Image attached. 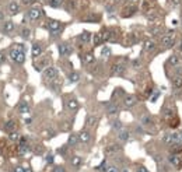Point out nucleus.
Wrapping results in <instances>:
<instances>
[{"label":"nucleus","mask_w":182,"mask_h":172,"mask_svg":"<svg viewBox=\"0 0 182 172\" xmlns=\"http://www.w3.org/2000/svg\"><path fill=\"white\" fill-rule=\"evenodd\" d=\"M46 28L49 30L52 36H58L59 34L63 31V24L59 21H55V20H51V21L48 23V25H46Z\"/></svg>","instance_id":"3"},{"label":"nucleus","mask_w":182,"mask_h":172,"mask_svg":"<svg viewBox=\"0 0 182 172\" xmlns=\"http://www.w3.org/2000/svg\"><path fill=\"white\" fill-rule=\"evenodd\" d=\"M31 121H32L31 118H27V119H25V123H31Z\"/></svg>","instance_id":"54"},{"label":"nucleus","mask_w":182,"mask_h":172,"mask_svg":"<svg viewBox=\"0 0 182 172\" xmlns=\"http://www.w3.org/2000/svg\"><path fill=\"white\" fill-rule=\"evenodd\" d=\"M168 64L170 66H179L181 64V59H179L178 55H172V56H170V59H168Z\"/></svg>","instance_id":"22"},{"label":"nucleus","mask_w":182,"mask_h":172,"mask_svg":"<svg viewBox=\"0 0 182 172\" xmlns=\"http://www.w3.org/2000/svg\"><path fill=\"white\" fill-rule=\"evenodd\" d=\"M48 3H49V6H51V7H53V9H58V7L62 6V0H49Z\"/></svg>","instance_id":"38"},{"label":"nucleus","mask_w":182,"mask_h":172,"mask_svg":"<svg viewBox=\"0 0 182 172\" xmlns=\"http://www.w3.org/2000/svg\"><path fill=\"white\" fill-rule=\"evenodd\" d=\"M140 122H142V125H144V126H151L153 118L150 116V115H143L142 118H140Z\"/></svg>","instance_id":"27"},{"label":"nucleus","mask_w":182,"mask_h":172,"mask_svg":"<svg viewBox=\"0 0 182 172\" xmlns=\"http://www.w3.org/2000/svg\"><path fill=\"white\" fill-rule=\"evenodd\" d=\"M101 56L102 57H109L111 56V48H109V46H104L102 51H101Z\"/></svg>","instance_id":"37"},{"label":"nucleus","mask_w":182,"mask_h":172,"mask_svg":"<svg viewBox=\"0 0 182 172\" xmlns=\"http://www.w3.org/2000/svg\"><path fill=\"white\" fill-rule=\"evenodd\" d=\"M4 60H6V55H4L3 52H0V64L3 63Z\"/></svg>","instance_id":"50"},{"label":"nucleus","mask_w":182,"mask_h":172,"mask_svg":"<svg viewBox=\"0 0 182 172\" xmlns=\"http://www.w3.org/2000/svg\"><path fill=\"white\" fill-rule=\"evenodd\" d=\"M121 172H129V169H126V168H125V169H122Z\"/></svg>","instance_id":"56"},{"label":"nucleus","mask_w":182,"mask_h":172,"mask_svg":"<svg viewBox=\"0 0 182 172\" xmlns=\"http://www.w3.org/2000/svg\"><path fill=\"white\" fill-rule=\"evenodd\" d=\"M15 127H17V123H15L14 121H9V122H6V125H4V129L10 133L15 132Z\"/></svg>","instance_id":"29"},{"label":"nucleus","mask_w":182,"mask_h":172,"mask_svg":"<svg viewBox=\"0 0 182 172\" xmlns=\"http://www.w3.org/2000/svg\"><path fill=\"white\" fill-rule=\"evenodd\" d=\"M52 172H66V169L63 168V166H60V165H58V166H55L53 169H52Z\"/></svg>","instance_id":"43"},{"label":"nucleus","mask_w":182,"mask_h":172,"mask_svg":"<svg viewBox=\"0 0 182 172\" xmlns=\"http://www.w3.org/2000/svg\"><path fill=\"white\" fill-rule=\"evenodd\" d=\"M118 139H119V141L126 143L127 140L130 139V133L127 132V130H121V132H118Z\"/></svg>","instance_id":"20"},{"label":"nucleus","mask_w":182,"mask_h":172,"mask_svg":"<svg viewBox=\"0 0 182 172\" xmlns=\"http://www.w3.org/2000/svg\"><path fill=\"white\" fill-rule=\"evenodd\" d=\"M46 162H48V164H52V162H53V155H52V154H48V155H46Z\"/></svg>","instance_id":"49"},{"label":"nucleus","mask_w":182,"mask_h":172,"mask_svg":"<svg viewBox=\"0 0 182 172\" xmlns=\"http://www.w3.org/2000/svg\"><path fill=\"white\" fill-rule=\"evenodd\" d=\"M168 164L171 166H174L175 169L182 168V157L181 155H176V154H170L168 157Z\"/></svg>","instance_id":"8"},{"label":"nucleus","mask_w":182,"mask_h":172,"mask_svg":"<svg viewBox=\"0 0 182 172\" xmlns=\"http://www.w3.org/2000/svg\"><path fill=\"white\" fill-rule=\"evenodd\" d=\"M150 9V3H149V2H146V3H144V10H149Z\"/></svg>","instance_id":"53"},{"label":"nucleus","mask_w":182,"mask_h":172,"mask_svg":"<svg viewBox=\"0 0 182 172\" xmlns=\"http://www.w3.org/2000/svg\"><path fill=\"white\" fill-rule=\"evenodd\" d=\"M77 143H80L79 134H73L72 133V134L69 136V139H67V145H69V147H74Z\"/></svg>","instance_id":"21"},{"label":"nucleus","mask_w":182,"mask_h":172,"mask_svg":"<svg viewBox=\"0 0 182 172\" xmlns=\"http://www.w3.org/2000/svg\"><path fill=\"white\" fill-rule=\"evenodd\" d=\"M80 80V74L77 72H72L69 74V81L70 83H77Z\"/></svg>","instance_id":"33"},{"label":"nucleus","mask_w":182,"mask_h":172,"mask_svg":"<svg viewBox=\"0 0 182 172\" xmlns=\"http://www.w3.org/2000/svg\"><path fill=\"white\" fill-rule=\"evenodd\" d=\"M168 123H170V126L171 127H176L179 125V119H178V116H174V118H171L170 121H168Z\"/></svg>","instance_id":"40"},{"label":"nucleus","mask_w":182,"mask_h":172,"mask_svg":"<svg viewBox=\"0 0 182 172\" xmlns=\"http://www.w3.org/2000/svg\"><path fill=\"white\" fill-rule=\"evenodd\" d=\"M136 104H137V98L134 97V95H132V94H129V95H126V97L123 98V105L126 106V108H133Z\"/></svg>","instance_id":"10"},{"label":"nucleus","mask_w":182,"mask_h":172,"mask_svg":"<svg viewBox=\"0 0 182 172\" xmlns=\"http://www.w3.org/2000/svg\"><path fill=\"white\" fill-rule=\"evenodd\" d=\"M155 48H157V43H155L153 39H146L144 41V51L146 52H153Z\"/></svg>","instance_id":"18"},{"label":"nucleus","mask_w":182,"mask_h":172,"mask_svg":"<svg viewBox=\"0 0 182 172\" xmlns=\"http://www.w3.org/2000/svg\"><path fill=\"white\" fill-rule=\"evenodd\" d=\"M150 32H151L154 36H158V35H161V34H163V28H161L160 25H155V27H151Z\"/></svg>","instance_id":"34"},{"label":"nucleus","mask_w":182,"mask_h":172,"mask_svg":"<svg viewBox=\"0 0 182 172\" xmlns=\"http://www.w3.org/2000/svg\"><path fill=\"white\" fill-rule=\"evenodd\" d=\"M3 20H4V13L0 10V21H3Z\"/></svg>","instance_id":"52"},{"label":"nucleus","mask_w":182,"mask_h":172,"mask_svg":"<svg viewBox=\"0 0 182 172\" xmlns=\"http://www.w3.org/2000/svg\"><path fill=\"white\" fill-rule=\"evenodd\" d=\"M132 66H133L134 69L142 67V60H140V59H133V60H132Z\"/></svg>","instance_id":"42"},{"label":"nucleus","mask_w":182,"mask_h":172,"mask_svg":"<svg viewBox=\"0 0 182 172\" xmlns=\"http://www.w3.org/2000/svg\"><path fill=\"white\" fill-rule=\"evenodd\" d=\"M79 41L81 43H87V42H90L91 41V34L88 32V31H84V32L81 34V35L79 36Z\"/></svg>","instance_id":"26"},{"label":"nucleus","mask_w":182,"mask_h":172,"mask_svg":"<svg viewBox=\"0 0 182 172\" xmlns=\"http://www.w3.org/2000/svg\"><path fill=\"white\" fill-rule=\"evenodd\" d=\"M9 10H10V13H11V14H17V13L20 11V4H18L17 2H10Z\"/></svg>","instance_id":"28"},{"label":"nucleus","mask_w":182,"mask_h":172,"mask_svg":"<svg viewBox=\"0 0 182 172\" xmlns=\"http://www.w3.org/2000/svg\"><path fill=\"white\" fill-rule=\"evenodd\" d=\"M158 97H160V92H154V95H151V97H150V101H151V102H155V101L158 100Z\"/></svg>","instance_id":"45"},{"label":"nucleus","mask_w":182,"mask_h":172,"mask_svg":"<svg viewBox=\"0 0 182 172\" xmlns=\"http://www.w3.org/2000/svg\"><path fill=\"white\" fill-rule=\"evenodd\" d=\"M125 63H126L125 60H121V62H116V63H114L112 66H111V73H112L114 76H115V74H123V72L126 70V66H125Z\"/></svg>","instance_id":"7"},{"label":"nucleus","mask_w":182,"mask_h":172,"mask_svg":"<svg viewBox=\"0 0 182 172\" xmlns=\"http://www.w3.org/2000/svg\"><path fill=\"white\" fill-rule=\"evenodd\" d=\"M105 172H121V169H119L116 165H108Z\"/></svg>","instance_id":"41"},{"label":"nucleus","mask_w":182,"mask_h":172,"mask_svg":"<svg viewBox=\"0 0 182 172\" xmlns=\"http://www.w3.org/2000/svg\"><path fill=\"white\" fill-rule=\"evenodd\" d=\"M30 111H31V108L27 102H21L18 105V112H20V113L25 115V113H30Z\"/></svg>","instance_id":"24"},{"label":"nucleus","mask_w":182,"mask_h":172,"mask_svg":"<svg viewBox=\"0 0 182 172\" xmlns=\"http://www.w3.org/2000/svg\"><path fill=\"white\" fill-rule=\"evenodd\" d=\"M83 60H84L85 64H93V63H95V56H94V53H91V52H85V53L83 55Z\"/></svg>","instance_id":"16"},{"label":"nucleus","mask_w":182,"mask_h":172,"mask_svg":"<svg viewBox=\"0 0 182 172\" xmlns=\"http://www.w3.org/2000/svg\"><path fill=\"white\" fill-rule=\"evenodd\" d=\"M121 150H122L121 145L111 144V145H108V147L105 148V154L106 155H116V154H119V153H121Z\"/></svg>","instance_id":"12"},{"label":"nucleus","mask_w":182,"mask_h":172,"mask_svg":"<svg viewBox=\"0 0 182 172\" xmlns=\"http://www.w3.org/2000/svg\"><path fill=\"white\" fill-rule=\"evenodd\" d=\"M170 3H171V6L172 7H176V6H179L181 0H170Z\"/></svg>","instance_id":"47"},{"label":"nucleus","mask_w":182,"mask_h":172,"mask_svg":"<svg viewBox=\"0 0 182 172\" xmlns=\"http://www.w3.org/2000/svg\"><path fill=\"white\" fill-rule=\"evenodd\" d=\"M42 52H43L42 43H39V42H35V43H34V45H32V49H31V53H32V57H34V59L39 57L41 55H42Z\"/></svg>","instance_id":"9"},{"label":"nucleus","mask_w":182,"mask_h":172,"mask_svg":"<svg viewBox=\"0 0 182 172\" xmlns=\"http://www.w3.org/2000/svg\"><path fill=\"white\" fill-rule=\"evenodd\" d=\"M25 172H32V171H31L30 168H27V169H25Z\"/></svg>","instance_id":"57"},{"label":"nucleus","mask_w":182,"mask_h":172,"mask_svg":"<svg viewBox=\"0 0 182 172\" xmlns=\"http://www.w3.org/2000/svg\"><path fill=\"white\" fill-rule=\"evenodd\" d=\"M59 76V70L56 67H52V66H48L45 70H43V77L49 81H55V80L58 79Z\"/></svg>","instance_id":"4"},{"label":"nucleus","mask_w":182,"mask_h":172,"mask_svg":"<svg viewBox=\"0 0 182 172\" xmlns=\"http://www.w3.org/2000/svg\"><path fill=\"white\" fill-rule=\"evenodd\" d=\"M79 140L83 144H88V143L91 141V133L88 132V130H81V132L79 133Z\"/></svg>","instance_id":"13"},{"label":"nucleus","mask_w":182,"mask_h":172,"mask_svg":"<svg viewBox=\"0 0 182 172\" xmlns=\"http://www.w3.org/2000/svg\"><path fill=\"white\" fill-rule=\"evenodd\" d=\"M66 105H67V109H69V111H76V109L79 108V102H77L76 100H73V98L67 101Z\"/></svg>","instance_id":"30"},{"label":"nucleus","mask_w":182,"mask_h":172,"mask_svg":"<svg viewBox=\"0 0 182 172\" xmlns=\"http://www.w3.org/2000/svg\"><path fill=\"white\" fill-rule=\"evenodd\" d=\"M41 14H42V11H41L39 9H31V10H28V13H27V18L31 20V21H36V20L41 17Z\"/></svg>","instance_id":"11"},{"label":"nucleus","mask_w":182,"mask_h":172,"mask_svg":"<svg viewBox=\"0 0 182 172\" xmlns=\"http://www.w3.org/2000/svg\"><path fill=\"white\" fill-rule=\"evenodd\" d=\"M59 154H62V155H66V154H67V145H64V147H60V148H59Z\"/></svg>","instance_id":"46"},{"label":"nucleus","mask_w":182,"mask_h":172,"mask_svg":"<svg viewBox=\"0 0 182 172\" xmlns=\"http://www.w3.org/2000/svg\"><path fill=\"white\" fill-rule=\"evenodd\" d=\"M181 143H182V132H181Z\"/></svg>","instance_id":"58"},{"label":"nucleus","mask_w":182,"mask_h":172,"mask_svg":"<svg viewBox=\"0 0 182 172\" xmlns=\"http://www.w3.org/2000/svg\"><path fill=\"white\" fill-rule=\"evenodd\" d=\"M163 118L167 119V121H170L171 118H174L175 116V108H174V105H171V104H167V105H164L163 108Z\"/></svg>","instance_id":"6"},{"label":"nucleus","mask_w":182,"mask_h":172,"mask_svg":"<svg viewBox=\"0 0 182 172\" xmlns=\"http://www.w3.org/2000/svg\"><path fill=\"white\" fill-rule=\"evenodd\" d=\"M172 87L175 90H181L182 88V76H175L172 79Z\"/></svg>","instance_id":"23"},{"label":"nucleus","mask_w":182,"mask_h":172,"mask_svg":"<svg viewBox=\"0 0 182 172\" xmlns=\"http://www.w3.org/2000/svg\"><path fill=\"white\" fill-rule=\"evenodd\" d=\"M20 139H21V136L18 134L17 132H13V133H10V140L11 141H15V143H18L20 141Z\"/></svg>","instance_id":"39"},{"label":"nucleus","mask_w":182,"mask_h":172,"mask_svg":"<svg viewBox=\"0 0 182 172\" xmlns=\"http://www.w3.org/2000/svg\"><path fill=\"white\" fill-rule=\"evenodd\" d=\"M161 43H163V48L170 49L175 45V32L172 30H167L163 35V39H161Z\"/></svg>","instance_id":"2"},{"label":"nucleus","mask_w":182,"mask_h":172,"mask_svg":"<svg viewBox=\"0 0 182 172\" xmlns=\"http://www.w3.org/2000/svg\"><path fill=\"white\" fill-rule=\"evenodd\" d=\"M21 36L24 38V39H30V36H31V30L28 27H24L21 31Z\"/></svg>","instance_id":"36"},{"label":"nucleus","mask_w":182,"mask_h":172,"mask_svg":"<svg viewBox=\"0 0 182 172\" xmlns=\"http://www.w3.org/2000/svg\"><path fill=\"white\" fill-rule=\"evenodd\" d=\"M136 172H150V171L146 168L144 165H139V166H137V169H136Z\"/></svg>","instance_id":"44"},{"label":"nucleus","mask_w":182,"mask_h":172,"mask_svg":"<svg viewBox=\"0 0 182 172\" xmlns=\"http://www.w3.org/2000/svg\"><path fill=\"white\" fill-rule=\"evenodd\" d=\"M70 164H72V166H74V168H80V166L83 165V158L79 157V155H73V157L70 158Z\"/></svg>","instance_id":"19"},{"label":"nucleus","mask_w":182,"mask_h":172,"mask_svg":"<svg viewBox=\"0 0 182 172\" xmlns=\"http://www.w3.org/2000/svg\"><path fill=\"white\" fill-rule=\"evenodd\" d=\"M10 57L11 60L17 64H23L25 62V53H24V48L21 45H15L14 48L10 51Z\"/></svg>","instance_id":"1"},{"label":"nucleus","mask_w":182,"mask_h":172,"mask_svg":"<svg viewBox=\"0 0 182 172\" xmlns=\"http://www.w3.org/2000/svg\"><path fill=\"white\" fill-rule=\"evenodd\" d=\"M181 153H182V143H179V144H172V145H171L170 154H176V155H179Z\"/></svg>","instance_id":"25"},{"label":"nucleus","mask_w":182,"mask_h":172,"mask_svg":"<svg viewBox=\"0 0 182 172\" xmlns=\"http://www.w3.org/2000/svg\"><path fill=\"white\" fill-rule=\"evenodd\" d=\"M134 13H136V7L134 6H129V7H126V9L123 10V17H130V15H133Z\"/></svg>","instance_id":"32"},{"label":"nucleus","mask_w":182,"mask_h":172,"mask_svg":"<svg viewBox=\"0 0 182 172\" xmlns=\"http://www.w3.org/2000/svg\"><path fill=\"white\" fill-rule=\"evenodd\" d=\"M35 2H36V0H23V3H24V4H34Z\"/></svg>","instance_id":"51"},{"label":"nucleus","mask_w":182,"mask_h":172,"mask_svg":"<svg viewBox=\"0 0 182 172\" xmlns=\"http://www.w3.org/2000/svg\"><path fill=\"white\" fill-rule=\"evenodd\" d=\"M13 172H25V168H23V166H15L14 169H13Z\"/></svg>","instance_id":"48"},{"label":"nucleus","mask_w":182,"mask_h":172,"mask_svg":"<svg viewBox=\"0 0 182 172\" xmlns=\"http://www.w3.org/2000/svg\"><path fill=\"white\" fill-rule=\"evenodd\" d=\"M111 126H112V129H114V130H116V132H121V130H123V129H122V122L119 121V119L114 121Z\"/></svg>","instance_id":"35"},{"label":"nucleus","mask_w":182,"mask_h":172,"mask_svg":"<svg viewBox=\"0 0 182 172\" xmlns=\"http://www.w3.org/2000/svg\"><path fill=\"white\" fill-rule=\"evenodd\" d=\"M58 49H59V55H60L62 57H66L69 56V55H72L73 52V48L72 45H70L69 42H62L58 45Z\"/></svg>","instance_id":"5"},{"label":"nucleus","mask_w":182,"mask_h":172,"mask_svg":"<svg viewBox=\"0 0 182 172\" xmlns=\"http://www.w3.org/2000/svg\"><path fill=\"white\" fill-rule=\"evenodd\" d=\"M97 123H98L97 116H94V115H87V118H85V127L93 129V127L97 126Z\"/></svg>","instance_id":"14"},{"label":"nucleus","mask_w":182,"mask_h":172,"mask_svg":"<svg viewBox=\"0 0 182 172\" xmlns=\"http://www.w3.org/2000/svg\"><path fill=\"white\" fill-rule=\"evenodd\" d=\"M163 141L168 145H172L174 144V134L172 133H167V134H164L163 137Z\"/></svg>","instance_id":"31"},{"label":"nucleus","mask_w":182,"mask_h":172,"mask_svg":"<svg viewBox=\"0 0 182 172\" xmlns=\"http://www.w3.org/2000/svg\"><path fill=\"white\" fill-rule=\"evenodd\" d=\"M14 30H15V25L13 21H6L3 24V28H2V31H3L4 34H11Z\"/></svg>","instance_id":"17"},{"label":"nucleus","mask_w":182,"mask_h":172,"mask_svg":"<svg viewBox=\"0 0 182 172\" xmlns=\"http://www.w3.org/2000/svg\"><path fill=\"white\" fill-rule=\"evenodd\" d=\"M178 51H179V52H182V42L179 43V46H178Z\"/></svg>","instance_id":"55"},{"label":"nucleus","mask_w":182,"mask_h":172,"mask_svg":"<svg viewBox=\"0 0 182 172\" xmlns=\"http://www.w3.org/2000/svg\"><path fill=\"white\" fill-rule=\"evenodd\" d=\"M106 113L108 116H116L119 113V108L116 104H108L106 105Z\"/></svg>","instance_id":"15"}]
</instances>
